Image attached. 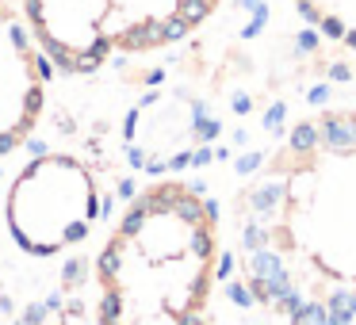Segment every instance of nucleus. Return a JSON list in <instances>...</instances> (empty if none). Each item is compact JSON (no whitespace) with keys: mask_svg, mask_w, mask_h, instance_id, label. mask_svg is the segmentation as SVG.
<instances>
[{"mask_svg":"<svg viewBox=\"0 0 356 325\" xmlns=\"http://www.w3.org/2000/svg\"><path fill=\"white\" fill-rule=\"evenodd\" d=\"M215 260V207L180 180L146 188L96 256L100 322H200Z\"/></svg>","mask_w":356,"mask_h":325,"instance_id":"obj_1","label":"nucleus"},{"mask_svg":"<svg viewBox=\"0 0 356 325\" xmlns=\"http://www.w3.org/2000/svg\"><path fill=\"white\" fill-rule=\"evenodd\" d=\"M222 0H24L35 42L70 73L180 42Z\"/></svg>","mask_w":356,"mask_h":325,"instance_id":"obj_2","label":"nucleus"},{"mask_svg":"<svg viewBox=\"0 0 356 325\" xmlns=\"http://www.w3.org/2000/svg\"><path fill=\"white\" fill-rule=\"evenodd\" d=\"M100 215V184L73 153H42L19 169L4 195V226L27 256L81 245Z\"/></svg>","mask_w":356,"mask_h":325,"instance_id":"obj_3","label":"nucleus"},{"mask_svg":"<svg viewBox=\"0 0 356 325\" xmlns=\"http://www.w3.org/2000/svg\"><path fill=\"white\" fill-rule=\"evenodd\" d=\"M47 108V69L27 16L0 0V157L35 134Z\"/></svg>","mask_w":356,"mask_h":325,"instance_id":"obj_4","label":"nucleus"}]
</instances>
